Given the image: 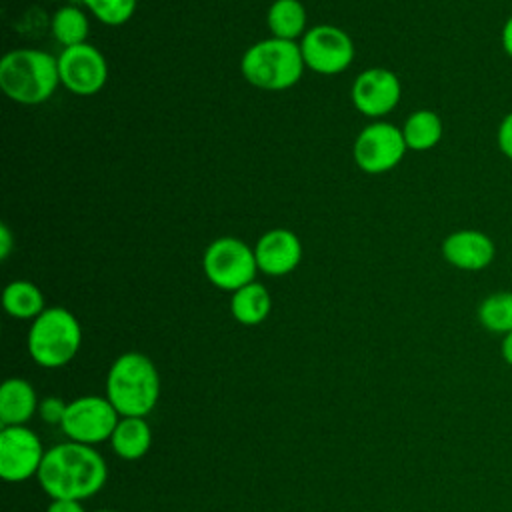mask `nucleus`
I'll use <instances>...</instances> for the list:
<instances>
[{"label": "nucleus", "mask_w": 512, "mask_h": 512, "mask_svg": "<svg viewBox=\"0 0 512 512\" xmlns=\"http://www.w3.org/2000/svg\"><path fill=\"white\" fill-rule=\"evenodd\" d=\"M36 478L52 500L82 502L102 490L108 468L94 446L68 440L46 450Z\"/></svg>", "instance_id": "f257e3e1"}, {"label": "nucleus", "mask_w": 512, "mask_h": 512, "mask_svg": "<svg viewBox=\"0 0 512 512\" xmlns=\"http://www.w3.org/2000/svg\"><path fill=\"white\" fill-rule=\"evenodd\" d=\"M106 398L120 416H148L160 398V374L140 352L120 354L106 376Z\"/></svg>", "instance_id": "f03ea898"}, {"label": "nucleus", "mask_w": 512, "mask_h": 512, "mask_svg": "<svg viewBox=\"0 0 512 512\" xmlns=\"http://www.w3.org/2000/svg\"><path fill=\"white\" fill-rule=\"evenodd\" d=\"M58 84V60L42 50L16 48L0 60V88L18 104H42Z\"/></svg>", "instance_id": "7ed1b4c3"}, {"label": "nucleus", "mask_w": 512, "mask_h": 512, "mask_svg": "<svg viewBox=\"0 0 512 512\" xmlns=\"http://www.w3.org/2000/svg\"><path fill=\"white\" fill-rule=\"evenodd\" d=\"M304 66L300 44L274 36L252 44L240 60L242 76L268 92L292 88L302 78Z\"/></svg>", "instance_id": "20e7f679"}, {"label": "nucleus", "mask_w": 512, "mask_h": 512, "mask_svg": "<svg viewBox=\"0 0 512 512\" xmlns=\"http://www.w3.org/2000/svg\"><path fill=\"white\" fill-rule=\"evenodd\" d=\"M80 344V322L62 306L46 308L28 330V354L42 368L66 366L78 354Z\"/></svg>", "instance_id": "39448f33"}, {"label": "nucleus", "mask_w": 512, "mask_h": 512, "mask_svg": "<svg viewBox=\"0 0 512 512\" xmlns=\"http://www.w3.org/2000/svg\"><path fill=\"white\" fill-rule=\"evenodd\" d=\"M202 270L216 288L236 292L254 282L258 270L254 248L234 236L216 238L204 250Z\"/></svg>", "instance_id": "423d86ee"}, {"label": "nucleus", "mask_w": 512, "mask_h": 512, "mask_svg": "<svg viewBox=\"0 0 512 512\" xmlns=\"http://www.w3.org/2000/svg\"><path fill=\"white\" fill-rule=\"evenodd\" d=\"M118 420L120 414L106 396H80L68 402L60 428L68 440L94 446L112 438Z\"/></svg>", "instance_id": "0eeeda50"}, {"label": "nucleus", "mask_w": 512, "mask_h": 512, "mask_svg": "<svg viewBox=\"0 0 512 512\" xmlns=\"http://www.w3.org/2000/svg\"><path fill=\"white\" fill-rule=\"evenodd\" d=\"M406 150L402 128L390 122H372L356 136L352 156L362 172L384 174L402 162Z\"/></svg>", "instance_id": "6e6552de"}, {"label": "nucleus", "mask_w": 512, "mask_h": 512, "mask_svg": "<svg viewBox=\"0 0 512 512\" xmlns=\"http://www.w3.org/2000/svg\"><path fill=\"white\" fill-rule=\"evenodd\" d=\"M298 44L306 68L318 74H340L354 60L352 38L342 28L332 24H318L308 28Z\"/></svg>", "instance_id": "1a4fd4ad"}, {"label": "nucleus", "mask_w": 512, "mask_h": 512, "mask_svg": "<svg viewBox=\"0 0 512 512\" xmlns=\"http://www.w3.org/2000/svg\"><path fill=\"white\" fill-rule=\"evenodd\" d=\"M56 60L60 84L76 96H92L100 92L108 80L104 54L88 42L64 48Z\"/></svg>", "instance_id": "9d476101"}, {"label": "nucleus", "mask_w": 512, "mask_h": 512, "mask_svg": "<svg viewBox=\"0 0 512 512\" xmlns=\"http://www.w3.org/2000/svg\"><path fill=\"white\" fill-rule=\"evenodd\" d=\"M44 456L40 438L28 426H2L0 476L6 482H24L38 476Z\"/></svg>", "instance_id": "9b49d317"}, {"label": "nucleus", "mask_w": 512, "mask_h": 512, "mask_svg": "<svg viewBox=\"0 0 512 512\" xmlns=\"http://www.w3.org/2000/svg\"><path fill=\"white\" fill-rule=\"evenodd\" d=\"M352 104L370 118L386 116L396 108L402 96L400 78L388 68H368L352 84Z\"/></svg>", "instance_id": "f8f14e48"}, {"label": "nucleus", "mask_w": 512, "mask_h": 512, "mask_svg": "<svg viewBox=\"0 0 512 512\" xmlns=\"http://www.w3.org/2000/svg\"><path fill=\"white\" fill-rule=\"evenodd\" d=\"M444 260L464 272H480L488 268L496 256L494 240L476 228H460L442 240Z\"/></svg>", "instance_id": "ddd939ff"}, {"label": "nucleus", "mask_w": 512, "mask_h": 512, "mask_svg": "<svg viewBox=\"0 0 512 512\" xmlns=\"http://www.w3.org/2000/svg\"><path fill=\"white\" fill-rule=\"evenodd\" d=\"M254 254L260 272L268 276H284L300 264L302 244L292 230L272 228L258 238Z\"/></svg>", "instance_id": "4468645a"}, {"label": "nucleus", "mask_w": 512, "mask_h": 512, "mask_svg": "<svg viewBox=\"0 0 512 512\" xmlns=\"http://www.w3.org/2000/svg\"><path fill=\"white\" fill-rule=\"evenodd\" d=\"M38 396L24 378H8L0 386V422L2 426H26L38 412Z\"/></svg>", "instance_id": "2eb2a0df"}, {"label": "nucleus", "mask_w": 512, "mask_h": 512, "mask_svg": "<svg viewBox=\"0 0 512 512\" xmlns=\"http://www.w3.org/2000/svg\"><path fill=\"white\" fill-rule=\"evenodd\" d=\"M110 444L120 458L138 460L152 446L150 424L140 416H120L112 432Z\"/></svg>", "instance_id": "dca6fc26"}, {"label": "nucleus", "mask_w": 512, "mask_h": 512, "mask_svg": "<svg viewBox=\"0 0 512 512\" xmlns=\"http://www.w3.org/2000/svg\"><path fill=\"white\" fill-rule=\"evenodd\" d=\"M272 310V298L264 284L250 282L236 292H232L230 298V312L236 322L244 326H256L268 318Z\"/></svg>", "instance_id": "f3484780"}, {"label": "nucleus", "mask_w": 512, "mask_h": 512, "mask_svg": "<svg viewBox=\"0 0 512 512\" xmlns=\"http://www.w3.org/2000/svg\"><path fill=\"white\" fill-rule=\"evenodd\" d=\"M442 134H444L442 118L428 108H420L412 112L402 126V136L408 150H416V152H426L434 148L442 140Z\"/></svg>", "instance_id": "a211bd4d"}, {"label": "nucleus", "mask_w": 512, "mask_h": 512, "mask_svg": "<svg viewBox=\"0 0 512 512\" xmlns=\"http://www.w3.org/2000/svg\"><path fill=\"white\" fill-rule=\"evenodd\" d=\"M266 24L274 38L296 42L306 32V8L300 0H274L266 12Z\"/></svg>", "instance_id": "6ab92c4d"}, {"label": "nucleus", "mask_w": 512, "mask_h": 512, "mask_svg": "<svg viewBox=\"0 0 512 512\" xmlns=\"http://www.w3.org/2000/svg\"><path fill=\"white\" fill-rule=\"evenodd\" d=\"M2 304H4V310L18 320H34L46 310L40 288L30 280L10 282L4 288Z\"/></svg>", "instance_id": "aec40b11"}, {"label": "nucleus", "mask_w": 512, "mask_h": 512, "mask_svg": "<svg viewBox=\"0 0 512 512\" xmlns=\"http://www.w3.org/2000/svg\"><path fill=\"white\" fill-rule=\"evenodd\" d=\"M478 322L494 334L512 332V290L488 294L478 306Z\"/></svg>", "instance_id": "412c9836"}, {"label": "nucleus", "mask_w": 512, "mask_h": 512, "mask_svg": "<svg viewBox=\"0 0 512 512\" xmlns=\"http://www.w3.org/2000/svg\"><path fill=\"white\" fill-rule=\"evenodd\" d=\"M52 34L64 48L78 46L86 42L88 18L76 6H62L52 16Z\"/></svg>", "instance_id": "4be33fe9"}, {"label": "nucleus", "mask_w": 512, "mask_h": 512, "mask_svg": "<svg viewBox=\"0 0 512 512\" xmlns=\"http://www.w3.org/2000/svg\"><path fill=\"white\" fill-rule=\"evenodd\" d=\"M102 24L120 26L128 22L138 0H80Z\"/></svg>", "instance_id": "5701e85b"}, {"label": "nucleus", "mask_w": 512, "mask_h": 512, "mask_svg": "<svg viewBox=\"0 0 512 512\" xmlns=\"http://www.w3.org/2000/svg\"><path fill=\"white\" fill-rule=\"evenodd\" d=\"M66 406H68V402H64L62 398L46 396L38 404V414H40L42 422L52 424V426H60L62 420H64V414H66Z\"/></svg>", "instance_id": "b1692460"}, {"label": "nucleus", "mask_w": 512, "mask_h": 512, "mask_svg": "<svg viewBox=\"0 0 512 512\" xmlns=\"http://www.w3.org/2000/svg\"><path fill=\"white\" fill-rule=\"evenodd\" d=\"M496 146L504 158L512 160V110L498 122Z\"/></svg>", "instance_id": "393cba45"}, {"label": "nucleus", "mask_w": 512, "mask_h": 512, "mask_svg": "<svg viewBox=\"0 0 512 512\" xmlns=\"http://www.w3.org/2000/svg\"><path fill=\"white\" fill-rule=\"evenodd\" d=\"M46 512H84L80 500H52Z\"/></svg>", "instance_id": "a878e982"}, {"label": "nucleus", "mask_w": 512, "mask_h": 512, "mask_svg": "<svg viewBox=\"0 0 512 512\" xmlns=\"http://www.w3.org/2000/svg\"><path fill=\"white\" fill-rule=\"evenodd\" d=\"M12 244H14V238H12V232L6 224H0V258L6 260L12 252Z\"/></svg>", "instance_id": "bb28decb"}, {"label": "nucleus", "mask_w": 512, "mask_h": 512, "mask_svg": "<svg viewBox=\"0 0 512 512\" xmlns=\"http://www.w3.org/2000/svg\"><path fill=\"white\" fill-rule=\"evenodd\" d=\"M500 42H502V48H504L506 56L512 60V14L506 18V22H504V26H502Z\"/></svg>", "instance_id": "cd10ccee"}, {"label": "nucleus", "mask_w": 512, "mask_h": 512, "mask_svg": "<svg viewBox=\"0 0 512 512\" xmlns=\"http://www.w3.org/2000/svg\"><path fill=\"white\" fill-rule=\"evenodd\" d=\"M500 352H502V358L508 366H512V332L504 334L502 336V344H500Z\"/></svg>", "instance_id": "c85d7f7f"}, {"label": "nucleus", "mask_w": 512, "mask_h": 512, "mask_svg": "<svg viewBox=\"0 0 512 512\" xmlns=\"http://www.w3.org/2000/svg\"><path fill=\"white\" fill-rule=\"evenodd\" d=\"M96 512H112V510H96Z\"/></svg>", "instance_id": "c756f323"}, {"label": "nucleus", "mask_w": 512, "mask_h": 512, "mask_svg": "<svg viewBox=\"0 0 512 512\" xmlns=\"http://www.w3.org/2000/svg\"><path fill=\"white\" fill-rule=\"evenodd\" d=\"M50 2H54V0H50Z\"/></svg>", "instance_id": "7c9ffc66"}]
</instances>
